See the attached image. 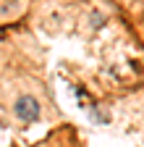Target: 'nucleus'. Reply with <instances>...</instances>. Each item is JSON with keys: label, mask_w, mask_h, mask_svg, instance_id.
<instances>
[{"label": "nucleus", "mask_w": 144, "mask_h": 147, "mask_svg": "<svg viewBox=\"0 0 144 147\" xmlns=\"http://www.w3.org/2000/svg\"><path fill=\"white\" fill-rule=\"evenodd\" d=\"M11 110H13L16 121H21V123H34V121L42 118V102L34 97L31 92H21V95L13 100Z\"/></svg>", "instance_id": "obj_1"}]
</instances>
